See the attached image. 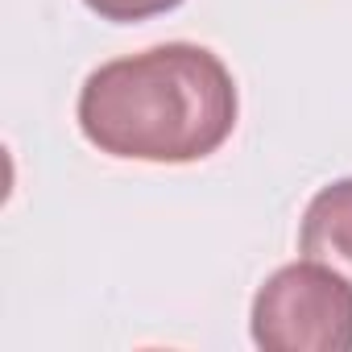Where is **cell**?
Listing matches in <instances>:
<instances>
[{"mask_svg":"<svg viewBox=\"0 0 352 352\" xmlns=\"http://www.w3.org/2000/svg\"><path fill=\"white\" fill-rule=\"evenodd\" d=\"M241 96L224 58L195 42H162L96 67L75 104L79 133L108 157L187 166L236 129Z\"/></svg>","mask_w":352,"mask_h":352,"instance_id":"obj_1","label":"cell"},{"mask_svg":"<svg viewBox=\"0 0 352 352\" xmlns=\"http://www.w3.org/2000/svg\"><path fill=\"white\" fill-rule=\"evenodd\" d=\"M249 331L265 352H352V282L298 257L257 286Z\"/></svg>","mask_w":352,"mask_h":352,"instance_id":"obj_2","label":"cell"},{"mask_svg":"<svg viewBox=\"0 0 352 352\" xmlns=\"http://www.w3.org/2000/svg\"><path fill=\"white\" fill-rule=\"evenodd\" d=\"M298 253L352 282V179L319 187L298 224Z\"/></svg>","mask_w":352,"mask_h":352,"instance_id":"obj_3","label":"cell"},{"mask_svg":"<svg viewBox=\"0 0 352 352\" xmlns=\"http://www.w3.org/2000/svg\"><path fill=\"white\" fill-rule=\"evenodd\" d=\"M83 5L100 17V21H112V25H137V21H149V17H162V13H174L183 0H83Z\"/></svg>","mask_w":352,"mask_h":352,"instance_id":"obj_4","label":"cell"}]
</instances>
